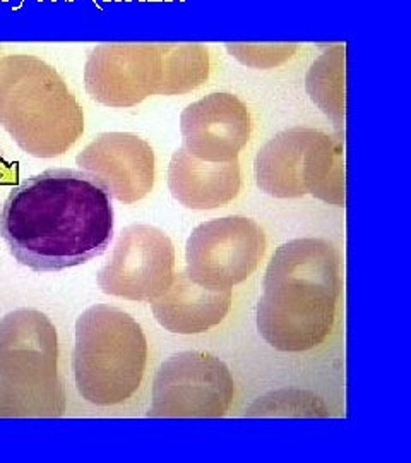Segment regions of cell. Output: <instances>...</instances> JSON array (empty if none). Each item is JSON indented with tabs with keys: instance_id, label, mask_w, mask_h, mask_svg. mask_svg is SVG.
<instances>
[{
	"instance_id": "277c9868",
	"label": "cell",
	"mask_w": 411,
	"mask_h": 463,
	"mask_svg": "<svg viewBox=\"0 0 411 463\" xmlns=\"http://www.w3.org/2000/svg\"><path fill=\"white\" fill-rule=\"evenodd\" d=\"M59 337L43 312L17 309L0 321V417H60Z\"/></svg>"
},
{
	"instance_id": "3957f363",
	"label": "cell",
	"mask_w": 411,
	"mask_h": 463,
	"mask_svg": "<svg viewBox=\"0 0 411 463\" xmlns=\"http://www.w3.org/2000/svg\"><path fill=\"white\" fill-rule=\"evenodd\" d=\"M0 126L36 158L67 153L84 133V114L62 76L35 55L0 59Z\"/></svg>"
},
{
	"instance_id": "d6986e66",
	"label": "cell",
	"mask_w": 411,
	"mask_h": 463,
	"mask_svg": "<svg viewBox=\"0 0 411 463\" xmlns=\"http://www.w3.org/2000/svg\"><path fill=\"white\" fill-rule=\"evenodd\" d=\"M17 180V165L10 163L6 156H3L2 148H0V187L9 186Z\"/></svg>"
},
{
	"instance_id": "ac0fdd59",
	"label": "cell",
	"mask_w": 411,
	"mask_h": 463,
	"mask_svg": "<svg viewBox=\"0 0 411 463\" xmlns=\"http://www.w3.org/2000/svg\"><path fill=\"white\" fill-rule=\"evenodd\" d=\"M297 45L293 43H235L226 45V50L242 62L244 66L254 69H273L281 66L295 55Z\"/></svg>"
},
{
	"instance_id": "9a60e30c",
	"label": "cell",
	"mask_w": 411,
	"mask_h": 463,
	"mask_svg": "<svg viewBox=\"0 0 411 463\" xmlns=\"http://www.w3.org/2000/svg\"><path fill=\"white\" fill-rule=\"evenodd\" d=\"M345 60L346 45H333L312 64L305 78L311 100L338 126L345 122Z\"/></svg>"
},
{
	"instance_id": "e0dca14e",
	"label": "cell",
	"mask_w": 411,
	"mask_h": 463,
	"mask_svg": "<svg viewBox=\"0 0 411 463\" xmlns=\"http://www.w3.org/2000/svg\"><path fill=\"white\" fill-rule=\"evenodd\" d=\"M245 417H329V409L311 391L285 388L257 398Z\"/></svg>"
},
{
	"instance_id": "52a82bcc",
	"label": "cell",
	"mask_w": 411,
	"mask_h": 463,
	"mask_svg": "<svg viewBox=\"0 0 411 463\" xmlns=\"http://www.w3.org/2000/svg\"><path fill=\"white\" fill-rule=\"evenodd\" d=\"M235 395L232 372L206 352H180L158 369L149 417L214 419L228 412Z\"/></svg>"
},
{
	"instance_id": "7a4b0ae2",
	"label": "cell",
	"mask_w": 411,
	"mask_h": 463,
	"mask_svg": "<svg viewBox=\"0 0 411 463\" xmlns=\"http://www.w3.org/2000/svg\"><path fill=\"white\" fill-rule=\"evenodd\" d=\"M257 302V330L280 352L319 347L334 326L339 256L324 239H295L271 258Z\"/></svg>"
},
{
	"instance_id": "8fae6325",
	"label": "cell",
	"mask_w": 411,
	"mask_h": 463,
	"mask_svg": "<svg viewBox=\"0 0 411 463\" xmlns=\"http://www.w3.org/2000/svg\"><path fill=\"white\" fill-rule=\"evenodd\" d=\"M75 163L124 205L144 199L154 186L153 148L130 133L100 134L77 154Z\"/></svg>"
},
{
	"instance_id": "7c38bea8",
	"label": "cell",
	"mask_w": 411,
	"mask_h": 463,
	"mask_svg": "<svg viewBox=\"0 0 411 463\" xmlns=\"http://www.w3.org/2000/svg\"><path fill=\"white\" fill-rule=\"evenodd\" d=\"M184 148L204 161L239 160L252 134L247 105L232 93H211L180 115Z\"/></svg>"
},
{
	"instance_id": "ba28073f",
	"label": "cell",
	"mask_w": 411,
	"mask_h": 463,
	"mask_svg": "<svg viewBox=\"0 0 411 463\" xmlns=\"http://www.w3.org/2000/svg\"><path fill=\"white\" fill-rule=\"evenodd\" d=\"M266 252V233L254 220L225 216L201 223L187 240L192 281L209 290H232L247 280Z\"/></svg>"
},
{
	"instance_id": "6da1fadb",
	"label": "cell",
	"mask_w": 411,
	"mask_h": 463,
	"mask_svg": "<svg viewBox=\"0 0 411 463\" xmlns=\"http://www.w3.org/2000/svg\"><path fill=\"white\" fill-rule=\"evenodd\" d=\"M0 235L16 261L38 273L84 265L112 242L110 196L88 172L50 168L10 191Z\"/></svg>"
},
{
	"instance_id": "9c48e42d",
	"label": "cell",
	"mask_w": 411,
	"mask_h": 463,
	"mask_svg": "<svg viewBox=\"0 0 411 463\" xmlns=\"http://www.w3.org/2000/svg\"><path fill=\"white\" fill-rule=\"evenodd\" d=\"M175 277V247L163 230L151 225H129L120 232L112 258L98 273L107 295L153 302Z\"/></svg>"
},
{
	"instance_id": "8992f818",
	"label": "cell",
	"mask_w": 411,
	"mask_h": 463,
	"mask_svg": "<svg viewBox=\"0 0 411 463\" xmlns=\"http://www.w3.org/2000/svg\"><path fill=\"white\" fill-rule=\"evenodd\" d=\"M255 182L273 198L312 194L345 206V152L339 135L292 127L274 135L255 158Z\"/></svg>"
},
{
	"instance_id": "5bb4252c",
	"label": "cell",
	"mask_w": 411,
	"mask_h": 463,
	"mask_svg": "<svg viewBox=\"0 0 411 463\" xmlns=\"http://www.w3.org/2000/svg\"><path fill=\"white\" fill-rule=\"evenodd\" d=\"M232 306V290H209L175 273L172 285L153 300V314L170 333L199 335L220 325Z\"/></svg>"
},
{
	"instance_id": "4fadbf2b",
	"label": "cell",
	"mask_w": 411,
	"mask_h": 463,
	"mask_svg": "<svg viewBox=\"0 0 411 463\" xmlns=\"http://www.w3.org/2000/svg\"><path fill=\"white\" fill-rule=\"evenodd\" d=\"M239 160L204 161L186 148L173 153L168 167V187L173 198L190 210H216L240 193Z\"/></svg>"
},
{
	"instance_id": "30bf717a",
	"label": "cell",
	"mask_w": 411,
	"mask_h": 463,
	"mask_svg": "<svg viewBox=\"0 0 411 463\" xmlns=\"http://www.w3.org/2000/svg\"><path fill=\"white\" fill-rule=\"evenodd\" d=\"M167 43H105L89 52L86 91L98 103L126 108L161 95Z\"/></svg>"
},
{
	"instance_id": "5b68a950",
	"label": "cell",
	"mask_w": 411,
	"mask_h": 463,
	"mask_svg": "<svg viewBox=\"0 0 411 463\" xmlns=\"http://www.w3.org/2000/svg\"><path fill=\"white\" fill-rule=\"evenodd\" d=\"M146 360L144 331L122 309L96 304L75 321V388L89 404L113 406L129 400L141 386Z\"/></svg>"
},
{
	"instance_id": "2e32d148",
	"label": "cell",
	"mask_w": 411,
	"mask_h": 463,
	"mask_svg": "<svg viewBox=\"0 0 411 463\" xmlns=\"http://www.w3.org/2000/svg\"><path fill=\"white\" fill-rule=\"evenodd\" d=\"M211 73L209 50L197 43H167L161 95H186L201 88Z\"/></svg>"
}]
</instances>
